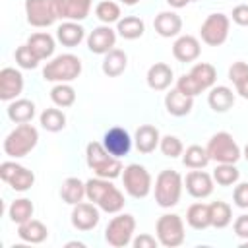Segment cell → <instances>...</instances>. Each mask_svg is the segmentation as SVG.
<instances>
[{"label": "cell", "instance_id": "52", "mask_svg": "<svg viewBox=\"0 0 248 248\" xmlns=\"http://www.w3.org/2000/svg\"><path fill=\"white\" fill-rule=\"evenodd\" d=\"M192 0H167V4L170 6V8H174V10H180V8H186L188 4H190Z\"/></svg>", "mask_w": 248, "mask_h": 248}, {"label": "cell", "instance_id": "21", "mask_svg": "<svg viewBox=\"0 0 248 248\" xmlns=\"http://www.w3.org/2000/svg\"><path fill=\"white\" fill-rule=\"evenodd\" d=\"M165 108L169 114L172 116H186L192 112L194 108V97L190 95H184L182 91H178L176 87L170 89L167 95H165Z\"/></svg>", "mask_w": 248, "mask_h": 248}, {"label": "cell", "instance_id": "39", "mask_svg": "<svg viewBox=\"0 0 248 248\" xmlns=\"http://www.w3.org/2000/svg\"><path fill=\"white\" fill-rule=\"evenodd\" d=\"M124 194L116 188V186H112L101 200H99V209L101 211H105V213H120L122 209H124Z\"/></svg>", "mask_w": 248, "mask_h": 248}, {"label": "cell", "instance_id": "5", "mask_svg": "<svg viewBox=\"0 0 248 248\" xmlns=\"http://www.w3.org/2000/svg\"><path fill=\"white\" fill-rule=\"evenodd\" d=\"M136 232V217L132 213H116L105 227V240L108 246L124 248L132 244Z\"/></svg>", "mask_w": 248, "mask_h": 248}, {"label": "cell", "instance_id": "33", "mask_svg": "<svg viewBox=\"0 0 248 248\" xmlns=\"http://www.w3.org/2000/svg\"><path fill=\"white\" fill-rule=\"evenodd\" d=\"M209 217H211V227L215 229H225L232 221V209L227 202L217 200L209 203Z\"/></svg>", "mask_w": 248, "mask_h": 248}, {"label": "cell", "instance_id": "43", "mask_svg": "<svg viewBox=\"0 0 248 248\" xmlns=\"http://www.w3.org/2000/svg\"><path fill=\"white\" fill-rule=\"evenodd\" d=\"M93 0H68V19L83 21L91 12Z\"/></svg>", "mask_w": 248, "mask_h": 248}, {"label": "cell", "instance_id": "2", "mask_svg": "<svg viewBox=\"0 0 248 248\" xmlns=\"http://www.w3.org/2000/svg\"><path fill=\"white\" fill-rule=\"evenodd\" d=\"M182 188H184V178L180 176V172H176V170H172V169L161 170V172L157 174L155 186H153L157 205L163 207V209L174 207V205L180 202Z\"/></svg>", "mask_w": 248, "mask_h": 248}, {"label": "cell", "instance_id": "57", "mask_svg": "<svg viewBox=\"0 0 248 248\" xmlns=\"http://www.w3.org/2000/svg\"><path fill=\"white\" fill-rule=\"evenodd\" d=\"M192 2H196V0H192Z\"/></svg>", "mask_w": 248, "mask_h": 248}, {"label": "cell", "instance_id": "9", "mask_svg": "<svg viewBox=\"0 0 248 248\" xmlns=\"http://www.w3.org/2000/svg\"><path fill=\"white\" fill-rule=\"evenodd\" d=\"M229 29H231V17L229 16H225L221 12L209 14L200 27V37L209 46H221L229 39Z\"/></svg>", "mask_w": 248, "mask_h": 248}, {"label": "cell", "instance_id": "14", "mask_svg": "<svg viewBox=\"0 0 248 248\" xmlns=\"http://www.w3.org/2000/svg\"><path fill=\"white\" fill-rule=\"evenodd\" d=\"M23 91V74L12 66H6L0 70V99L4 103H10L17 99Z\"/></svg>", "mask_w": 248, "mask_h": 248}, {"label": "cell", "instance_id": "34", "mask_svg": "<svg viewBox=\"0 0 248 248\" xmlns=\"http://www.w3.org/2000/svg\"><path fill=\"white\" fill-rule=\"evenodd\" d=\"M209 161L211 159L207 155V149L202 145H196V143L186 147L182 153V165L188 169H205Z\"/></svg>", "mask_w": 248, "mask_h": 248}, {"label": "cell", "instance_id": "54", "mask_svg": "<svg viewBox=\"0 0 248 248\" xmlns=\"http://www.w3.org/2000/svg\"><path fill=\"white\" fill-rule=\"evenodd\" d=\"M120 2H122V4H126V6H136L140 0H120Z\"/></svg>", "mask_w": 248, "mask_h": 248}, {"label": "cell", "instance_id": "50", "mask_svg": "<svg viewBox=\"0 0 248 248\" xmlns=\"http://www.w3.org/2000/svg\"><path fill=\"white\" fill-rule=\"evenodd\" d=\"M58 19H68V0H50Z\"/></svg>", "mask_w": 248, "mask_h": 248}, {"label": "cell", "instance_id": "40", "mask_svg": "<svg viewBox=\"0 0 248 248\" xmlns=\"http://www.w3.org/2000/svg\"><path fill=\"white\" fill-rule=\"evenodd\" d=\"M95 16L99 17V21H103L105 25H110V23H118L122 12H120V6L112 0H103L95 6Z\"/></svg>", "mask_w": 248, "mask_h": 248}, {"label": "cell", "instance_id": "30", "mask_svg": "<svg viewBox=\"0 0 248 248\" xmlns=\"http://www.w3.org/2000/svg\"><path fill=\"white\" fill-rule=\"evenodd\" d=\"M188 74L196 79V83L200 85L202 91L211 89L215 85V81H217V70L209 62H198V64H194Z\"/></svg>", "mask_w": 248, "mask_h": 248}, {"label": "cell", "instance_id": "20", "mask_svg": "<svg viewBox=\"0 0 248 248\" xmlns=\"http://www.w3.org/2000/svg\"><path fill=\"white\" fill-rule=\"evenodd\" d=\"M147 85L153 89V91H165L170 87L172 79H174V74H172V68L165 62H155L153 66H149L147 70Z\"/></svg>", "mask_w": 248, "mask_h": 248}, {"label": "cell", "instance_id": "17", "mask_svg": "<svg viewBox=\"0 0 248 248\" xmlns=\"http://www.w3.org/2000/svg\"><path fill=\"white\" fill-rule=\"evenodd\" d=\"M200 52H202V45H200L198 37H194V35H180V37H176V41L172 45V56L184 64L198 60Z\"/></svg>", "mask_w": 248, "mask_h": 248}, {"label": "cell", "instance_id": "31", "mask_svg": "<svg viewBox=\"0 0 248 248\" xmlns=\"http://www.w3.org/2000/svg\"><path fill=\"white\" fill-rule=\"evenodd\" d=\"M186 223L196 229V231H203L207 227H211V217H209V205L207 203H192L186 209Z\"/></svg>", "mask_w": 248, "mask_h": 248}, {"label": "cell", "instance_id": "19", "mask_svg": "<svg viewBox=\"0 0 248 248\" xmlns=\"http://www.w3.org/2000/svg\"><path fill=\"white\" fill-rule=\"evenodd\" d=\"M153 27L157 31V35L170 39V37H178L182 31V17L176 12H159L153 19Z\"/></svg>", "mask_w": 248, "mask_h": 248}, {"label": "cell", "instance_id": "49", "mask_svg": "<svg viewBox=\"0 0 248 248\" xmlns=\"http://www.w3.org/2000/svg\"><path fill=\"white\" fill-rule=\"evenodd\" d=\"M232 231H234V234H236L238 238L248 240V213H242V215H238V217L234 219Z\"/></svg>", "mask_w": 248, "mask_h": 248}, {"label": "cell", "instance_id": "47", "mask_svg": "<svg viewBox=\"0 0 248 248\" xmlns=\"http://www.w3.org/2000/svg\"><path fill=\"white\" fill-rule=\"evenodd\" d=\"M132 246H134V248H157V246H159V240H157V236H153V234L141 232V234H138V236L132 240Z\"/></svg>", "mask_w": 248, "mask_h": 248}, {"label": "cell", "instance_id": "22", "mask_svg": "<svg viewBox=\"0 0 248 248\" xmlns=\"http://www.w3.org/2000/svg\"><path fill=\"white\" fill-rule=\"evenodd\" d=\"M207 105L213 112H227L234 105V93L227 85H213L207 95Z\"/></svg>", "mask_w": 248, "mask_h": 248}, {"label": "cell", "instance_id": "18", "mask_svg": "<svg viewBox=\"0 0 248 248\" xmlns=\"http://www.w3.org/2000/svg\"><path fill=\"white\" fill-rule=\"evenodd\" d=\"M159 141H161V134L153 124H141L134 134V145L143 155L153 153L159 147Z\"/></svg>", "mask_w": 248, "mask_h": 248}, {"label": "cell", "instance_id": "37", "mask_svg": "<svg viewBox=\"0 0 248 248\" xmlns=\"http://www.w3.org/2000/svg\"><path fill=\"white\" fill-rule=\"evenodd\" d=\"M50 101L60 108H68L76 103V89L70 83H56L50 89Z\"/></svg>", "mask_w": 248, "mask_h": 248}, {"label": "cell", "instance_id": "10", "mask_svg": "<svg viewBox=\"0 0 248 248\" xmlns=\"http://www.w3.org/2000/svg\"><path fill=\"white\" fill-rule=\"evenodd\" d=\"M0 178L16 192H27L35 184V174L27 167L16 161H4L0 165Z\"/></svg>", "mask_w": 248, "mask_h": 248}, {"label": "cell", "instance_id": "46", "mask_svg": "<svg viewBox=\"0 0 248 248\" xmlns=\"http://www.w3.org/2000/svg\"><path fill=\"white\" fill-rule=\"evenodd\" d=\"M244 78H248V64L238 60V62H232L231 68H229V79L236 85L238 81H242Z\"/></svg>", "mask_w": 248, "mask_h": 248}, {"label": "cell", "instance_id": "36", "mask_svg": "<svg viewBox=\"0 0 248 248\" xmlns=\"http://www.w3.org/2000/svg\"><path fill=\"white\" fill-rule=\"evenodd\" d=\"M211 176L219 186H232L238 182L240 170L234 167V163H217Z\"/></svg>", "mask_w": 248, "mask_h": 248}, {"label": "cell", "instance_id": "12", "mask_svg": "<svg viewBox=\"0 0 248 248\" xmlns=\"http://www.w3.org/2000/svg\"><path fill=\"white\" fill-rule=\"evenodd\" d=\"M99 211H101L99 205H95L93 202H79V203H76L72 213H70L72 227L81 231V232L93 231L99 225V219H101Z\"/></svg>", "mask_w": 248, "mask_h": 248}, {"label": "cell", "instance_id": "3", "mask_svg": "<svg viewBox=\"0 0 248 248\" xmlns=\"http://www.w3.org/2000/svg\"><path fill=\"white\" fill-rule=\"evenodd\" d=\"M79 74H81V60H79V56H76L72 52L54 56L43 68V79L52 81V83H70V81L78 79Z\"/></svg>", "mask_w": 248, "mask_h": 248}, {"label": "cell", "instance_id": "56", "mask_svg": "<svg viewBox=\"0 0 248 248\" xmlns=\"http://www.w3.org/2000/svg\"><path fill=\"white\" fill-rule=\"evenodd\" d=\"M240 246H242V248H248V240H244V242H242Z\"/></svg>", "mask_w": 248, "mask_h": 248}, {"label": "cell", "instance_id": "53", "mask_svg": "<svg viewBox=\"0 0 248 248\" xmlns=\"http://www.w3.org/2000/svg\"><path fill=\"white\" fill-rule=\"evenodd\" d=\"M74 246H78V248H85V244H83V242H76V240L66 244V248H74Z\"/></svg>", "mask_w": 248, "mask_h": 248}, {"label": "cell", "instance_id": "7", "mask_svg": "<svg viewBox=\"0 0 248 248\" xmlns=\"http://www.w3.org/2000/svg\"><path fill=\"white\" fill-rule=\"evenodd\" d=\"M122 184H124L126 194L136 198V200L147 198L151 188H153L149 170L143 165H140V163H132V165L124 167V170H122Z\"/></svg>", "mask_w": 248, "mask_h": 248}, {"label": "cell", "instance_id": "41", "mask_svg": "<svg viewBox=\"0 0 248 248\" xmlns=\"http://www.w3.org/2000/svg\"><path fill=\"white\" fill-rule=\"evenodd\" d=\"M14 58H16V64H17L19 68H23V70H33V68H37V66H39V62H41V60H39V56L29 48V45H27V43L16 48Z\"/></svg>", "mask_w": 248, "mask_h": 248}, {"label": "cell", "instance_id": "38", "mask_svg": "<svg viewBox=\"0 0 248 248\" xmlns=\"http://www.w3.org/2000/svg\"><path fill=\"white\" fill-rule=\"evenodd\" d=\"M114 184L108 180V178H101V176H95V178H89L85 182V198L89 202H93L95 205L99 203V200L112 188Z\"/></svg>", "mask_w": 248, "mask_h": 248}, {"label": "cell", "instance_id": "23", "mask_svg": "<svg viewBox=\"0 0 248 248\" xmlns=\"http://www.w3.org/2000/svg\"><path fill=\"white\" fill-rule=\"evenodd\" d=\"M17 236H19V240L29 242V244H41L46 240L48 229L39 219H29V221L17 225Z\"/></svg>", "mask_w": 248, "mask_h": 248}, {"label": "cell", "instance_id": "29", "mask_svg": "<svg viewBox=\"0 0 248 248\" xmlns=\"http://www.w3.org/2000/svg\"><path fill=\"white\" fill-rule=\"evenodd\" d=\"M145 31V23L141 17L138 16H126V17H120L118 23H116V33L126 39V41H136L143 35Z\"/></svg>", "mask_w": 248, "mask_h": 248}, {"label": "cell", "instance_id": "35", "mask_svg": "<svg viewBox=\"0 0 248 248\" xmlns=\"http://www.w3.org/2000/svg\"><path fill=\"white\" fill-rule=\"evenodd\" d=\"M39 122H41V126H43L46 132L56 134V132H60V130L66 128V114H64L60 108L50 107V108H45V110L41 112Z\"/></svg>", "mask_w": 248, "mask_h": 248}, {"label": "cell", "instance_id": "32", "mask_svg": "<svg viewBox=\"0 0 248 248\" xmlns=\"http://www.w3.org/2000/svg\"><path fill=\"white\" fill-rule=\"evenodd\" d=\"M33 211H35V205H33V202L29 198H17V200H14L10 203L8 217H10L12 223L21 225V223L33 219Z\"/></svg>", "mask_w": 248, "mask_h": 248}, {"label": "cell", "instance_id": "16", "mask_svg": "<svg viewBox=\"0 0 248 248\" xmlns=\"http://www.w3.org/2000/svg\"><path fill=\"white\" fill-rule=\"evenodd\" d=\"M116 43V31L110 25H99L87 35V48L93 54H107L114 48Z\"/></svg>", "mask_w": 248, "mask_h": 248}, {"label": "cell", "instance_id": "27", "mask_svg": "<svg viewBox=\"0 0 248 248\" xmlns=\"http://www.w3.org/2000/svg\"><path fill=\"white\" fill-rule=\"evenodd\" d=\"M60 198L68 205H76L85 198V182L78 176H68L60 186Z\"/></svg>", "mask_w": 248, "mask_h": 248}, {"label": "cell", "instance_id": "1", "mask_svg": "<svg viewBox=\"0 0 248 248\" xmlns=\"http://www.w3.org/2000/svg\"><path fill=\"white\" fill-rule=\"evenodd\" d=\"M85 161H87V167L95 172V176L108 178V180H112L116 176H122V170H124L122 161L118 157L110 155L101 141H89L87 143Z\"/></svg>", "mask_w": 248, "mask_h": 248}, {"label": "cell", "instance_id": "45", "mask_svg": "<svg viewBox=\"0 0 248 248\" xmlns=\"http://www.w3.org/2000/svg\"><path fill=\"white\" fill-rule=\"evenodd\" d=\"M232 202L240 209H248V182H240L232 190Z\"/></svg>", "mask_w": 248, "mask_h": 248}, {"label": "cell", "instance_id": "42", "mask_svg": "<svg viewBox=\"0 0 248 248\" xmlns=\"http://www.w3.org/2000/svg\"><path fill=\"white\" fill-rule=\"evenodd\" d=\"M159 149H161V153H163L165 157H170V159H176V157H180V155L184 153V145H182L180 138L170 136V134H167V136L161 138Z\"/></svg>", "mask_w": 248, "mask_h": 248}, {"label": "cell", "instance_id": "13", "mask_svg": "<svg viewBox=\"0 0 248 248\" xmlns=\"http://www.w3.org/2000/svg\"><path fill=\"white\" fill-rule=\"evenodd\" d=\"M25 17L29 25L39 29L48 27L58 19L50 0H25Z\"/></svg>", "mask_w": 248, "mask_h": 248}, {"label": "cell", "instance_id": "26", "mask_svg": "<svg viewBox=\"0 0 248 248\" xmlns=\"http://www.w3.org/2000/svg\"><path fill=\"white\" fill-rule=\"evenodd\" d=\"M126 66H128V54L124 50H120V48H112V50H108L105 54L101 68H103V74L105 76L118 78L120 74H124Z\"/></svg>", "mask_w": 248, "mask_h": 248}, {"label": "cell", "instance_id": "48", "mask_svg": "<svg viewBox=\"0 0 248 248\" xmlns=\"http://www.w3.org/2000/svg\"><path fill=\"white\" fill-rule=\"evenodd\" d=\"M231 17H232V21H234L236 25L248 27V4H238V6H234L232 12H231Z\"/></svg>", "mask_w": 248, "mask_h": 248}, {"label": "cell", "instance_id": "8", "mask_svg": "<svg viewBox=\"0 0 248 248\" xmlns=\"http://www.w3.org/2000/svg\"><path fill=\"white\" fill-rule=\"evenodd\" d=\"M207 155L215 163H236L242 157V151L234 138L229 132H217L211 136V140L205 145Z\"/></svg>", "mask_w": 248, "mask_h": 248}, {"label": "cell", "instance_id": "24", "mask_svg": "<svg viewBox=\"0 0 248 248\" xmlns=\"http://www.w3.org/2000/svg\"><path fill=\"white\" fill-rule=\"evenodd\" d=\"M56 39H58V43H62L64 46L74 48V46H78V45L85 39V29H83L78 21L68 19V21H64V23L58 25V29H56Z\"/></svg>", "mask_w": 248, "mask_h": 248}, {"label": "cell", "instance_id": "15", "mask_svg": "<svg viewBox=\"0 0 248 248\" xmlns=\"http://www.w3.org/2000/svg\"><path fill=\"white\" fill-rule=\"evenodd\" d=\"M213 176L207 174L205 170H200V169H192L186 178H184V188L186 192L192 196V198H198V200H203L207 196H211L213 192Z\"/></svg>", "mask_w": 248, "mask_h": 248}, {"label": "cell", "instance_id": "51", "mask_svg": "<svg viewBox=\"0 0 248 248\" xmlns=\"http://www.w3.org/2000/svg\"><path fill=\"white\" fill-rule=\"evenodd\" d=\"M234 87H236V93H238L242 99H248V78H244L242 81H238Z\"/></svg>", "mask_w": 248, "mask_h": 248}, {"label": "cell", "instance_id": "6", "mask_svg": "<svg viewBox=\"0 0 248 248\" xmlns=\"http://www.w3.org/2000/svg\"><path fill=\"white\" fill-rule=\"evenodd\" d=\"M155 236L161 246L165 248H176L184 242V221L176 213H163L155 223Z\"/></svg>", "mask_w": 248, "mask_h": 248}, {"label": "cell", "instance_id": "55", "mask_svg": "<svg viewBox=\"0 0 248 248\" xmlns=\"http://www.w3.org/2000/svg\"><path fill=\"white\" fill-rule=\"evenodd\" d=\"M242 157H244V159H246V161H248V143H246V145H244V151H242Z\"/></svg>", "mask_w": 248, "mask_h": 248}, {"label": "cell", "instance_id": "28", "mask_svg": "<svg viewBox=\"0 0 248 248\" xmlns=\"http://www.w3.org/2000/svg\"><path fill=\"white\" fill-rule=\"evenodd\" d=\"M27 45H29V48L39 56V60H46V58H50V56L54 54V48H56V45H54V37L48 35V33H45V31L33 33V35L27 39Z\"/></svg>", "mask_w": 248, "mask_h": 248}, {"label": "cell", "instance_id": "4", "mask_svg": "<svg viewBox=\"0 0 248 248\" xmlns=\"http://www.w3.org/2000/svg\"><path fill=\"white\" fill-rule=\"evenodd\" d=\"M37 143H39L37 128L33 124H29V122L17 124L4 138V153L8 157H12V159H19V157H25L27 153H31Z\"/></svg>", "mask_w": 248, "mask_h": 248}, {"label": "cell", "instance_id": "25", "mask_svg": "<svg viewBox=\"0 0 248 248\" xmlns=\"http://www.w3.org/2000/svg\"><path fill=\"white\" fill-rule=\"evenodd\" d=\"M6 112H8V118L12 122L25 124V122L33 120L37 110H35V103L33 101H29V99H14V101H10Z\"/></svg>", "mask_w": 248, "mask_h": 248}, {"label": "cell", "instance_id": "11", "mask_svg": "<svg viewBox=\"0 0 248 248\" xmlns=\"http://www.w3.org/2000/svg\"><path fill=\"white\" fill-rule=\"evenodd\" d=\"M101 143L105 145V149H107L110 155L122 159V157H126V155L130 153L134 140H132V136H130V132H128L126 128H122V126H112V128H108V130L103 134V141H101Z\"/></svg>", "mask_w": 248, "mask_h": 248}, {"label": "cell", "instance_id": "44", "mask_svg": "<svg viewBox=\"0 0 248 248\" xmlns=\"http://www.w3.org/2000/svg\"><path fill=\"white\" fill-rule=\"evenodd\" d=\"M176 89L182 91L184 95H190V97H196V95L202 93L200 85L196 83V79H194L190 74H184V76H180V78L176 79Z\"/></svg>", "mask_w": 248, "mask_h": 248}]
</instances>
